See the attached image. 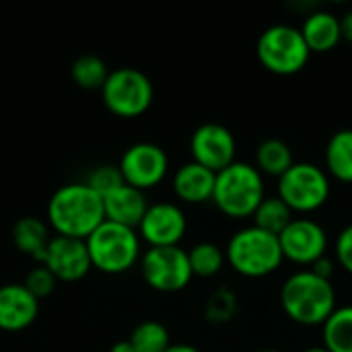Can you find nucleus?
I'll use <instances>...</instances> for the list:
<instances>
[{"mask_svg": "<svg viewBox=\"0 0 352 352\" xmlns=\"http://www.w3.org/2000/svg\"><path fill=\"white\" fill-rule=\"evenodd\" d=\"M87 184L103 198L107 196L109 192H113L116 188L124 186V177H122V171L120 167H113V165H101L97 169L91 171V175L87 177Z\"/></svg>", "mask_w": 352, "mask_h": 352, "instance_id": "28", "label": "nucleus"}, {"mask_svg": "<svg viewBox=\"0 0 352 352\" xmlns=\"http://www.w3.org/2000/svg\"><path fill=\"white\" fill-rule=\"evenodd\" d=\"M299 29H301V35H303V39H305L311 54L332 52L342 41L340 16H336L330 10H314V12H309Z\"/></svg>", "mask_w": 352, "mask_h": 352, "instance_id": "18", "label": "nucleus"}, {"mask_svg": "<svg viewBox=\"0 0 352 352\" xmlns=\"http://www.w3.org/2000/svg\"><path fill=\"white\" fill-rule=\"evenodd\" d=\"M295 165L291 146L280 138H266L256 148V167L262 175L280 177Z\"/></svg>", "mask_w": 352, "mask_h": 352, "instance_id": "21", "label": "nucleus"}, {"mask_svg": "<svg viewBox=\"0 0 352 352\" xmlns=\"http://www.w3.org/2000/svg\"><path fill=\"white\" fill-rule=\"evenodd\" d=\"M330 175L316 163L295 161V165L278 177L276 196L293 210L309 214L320 210L330 198Z\"/></svg>", "mask_w": 352, "mask_h": 352, "instance_id": "7", "label": "nucleus"}, {"mask_svg": "<svg viewBox=\"0 0 352 352\" xmlns=\"http://www.w3.org/2000/svg\"><path fill=\"white\" fill-rule=\"evenodd\" d=\"M190 266H192V274L200 276V278H210L214 274H219L223 270V266L227 264L225 258V250L212 241H200L196 243L190 252Z\"/></svg>", "mask_w": 352, "mask_h": 352, "instance_id": "24", "label": "nucleus"}, {"mask_svg": "<svg viewBox=\"0 0 352 352\" xmlns=\"http://www.w3.org/2000/svg\"><path fill=\"white\" fill-rule=\"evenodd\" d=\"M293 214L295 212L278 196H266L252 219H254V227L278 237L287 229V225L295 219Z\"/></svg>", "mask_w": 352, "mask_h": 352, "instance_id": "23", "label": "nucleus"}, {"mask_svg": "<svg viewBox=\"0 0 352 352\" xmlns=\"http://www.w3.org/2000/svg\"><path fill=\"white\" fill-rule=\"evenodd\" d=\"M103 221V198L87 182L58 188L47 202V223L56 235L87 239Z\"/></svg>", "mask_w": 352, "mask_h": 352, "instance_id": "1", "label": "nucleus"}, {"mask_svg": "<svg viewBox=\"0 0 352 352\" xmlns=\"http://www.w3.org/2000/svg\"><path fill=\"white\" fill-rule=\"evenodd\" d=\"M237 309H239V301L235 291L229 287H221L208 297L204 305V318L210 324H227L229 320L235 318Z\"/></svg>", "mask_w": 352, "mask_h": 352, "instance_id": "27", "label": "nucleus"}, {"mask_svg": "<svg viewBox=\"0 0 352 352\" xmlns=\"http://www.w3.org/2000/svg\"><path fill=\"white\" fill-rule=\"evenodd\" d=\"M326 173L340 184H352V128L338 130L330 136L326 151Z\"/></svg>", "mask_w": 352, "mask_h": 352, "instance_id": "20", "label": "nucleus"}, {"mask_svg": "<svg viewBox=\"0 0 352 352\" xmlns=\"http://www.w3.org/2000/svg\"><path fill=\"white\" fill-rule=\"evenodd\" d=\"M258 352H283V351H276V349H266V351H258Z\"/></svg>", "mask_w": 352, "mask_h": 352, "instance_id": "36", "label": "nucleus"}, {"mask_svg": "<svg viewBox=\"0 0 352 352\" xmlns=\"http://www.w3.org/2000/svg\"><path fill=\"white\" fill-rule=\"evenodd\" d=\"M340 31H342V39L352 43V10H346L340 16Z\"/></svg>", "mask_w": 352, "mask_h": 352, "instance_id": "32", "label": "nucleus"}, {"mask_svg": "<svg viewBox=\"0 0 352 352\" xmlns=\"http://www.w3.org/2000/svg\"><path fill=\"white\" fill-rule=\"evenodd\" d=\"M107 76L109 70L105 62L97 56H80L72 64V80L85 91H95V89L101 91Z\"/></svg>", "mask_w": 352, "mask_h": 352, "instance_id": "25", "label": "nucleus"}, {"mask_svg": "<svg viewBox=\"0 0 352 352\" xmlns=\"http://www.w3.org/2000/svg\"><path fill=\"white\" fill-rule=\"evenodd\" d=\"M12 241L19 252L31 256L37 264H43L45 250L52 241L47 225L37 217H23L12 227Z\"/></svg>", "mask_w": 352, "mask_h": 352, "instance_id": "19", "label": "nucleus"}, {"mask_svg": "<svg viewBox=\"0 0 352 352\" xmlns=\"http://www.w3.org/2000/svg\"><path fill=\"white\" fill-rule=\"evenodd\" d=\"M217 173L190 161L184 163L173 175V192L186 204H204L212 200Z\"/></svg>", "mask_w": 352, "mask_h": 352, "instance_id": "17", "label": "nucleus"}, {"mask_svg": "<svg viewBox=\"0 0 352 352\" xmlns=\"http://www.w3.org/2000/svg\"><path fill=\"white\" fill-rule=\"evenodd\" d=\"M128 340L136 352H167V349L171 346L169 332L159 322L138 324Z\"/></svg>", "mask_w": 352, "mask_h": 352, "instance_id": "26", "label": "nucleus"}, {"mask_svg": "<svg viewBox=\"0 0 352 352\" xmlns=\"http://www.w3.org/2000/svg\"><path fill=\"white\" fill-rule=\"evenodd\" d=\"M118 167L128 186L144 192L159 186L165 179L169 171V159L159 144L136 142L124 151Z\"/></svg>", "mask_w": 352, "mask_h": 352, "instance_id": "11", "label": "nucleus"}, {"mask_svg": "<svg viewBox=\"0 0 352 352\" xmlns=\"http://www.w3.org/2000/svg\"><path fill=\"white\" fill-rule=\"evenodd\" d=\"M109 352H136L134 351V346L130 344V340H120V342H116Z\"/></svg>", "mask_w": 352, "mask_h": 352, "instance_id": "33", "label": "nucleus"}, {"mask_svg": "<svg viewBox=\"0 0 352 352\" xmlns=\"http://www.w3.org/2000/svg\"><path fill=\"white\" fill-rule=\"evenodd\" d=\"M278 241H280L285 260H289L297 266L311 268L328 252L326 229L309 217L293 219L287 225V229L278 235Z\"/></svg>", "mask_w": 352, "mask_h": 352, "instance_id": "10", "label": "nucleus"}, {"mask_svg": "<svg viewBox=\"0 0 352 352\" xmlns=\"http://www.w3.org/2000/svg\"><path fill=\"white\" fill-rule=\"evenodd\" d=\"M85 241L93 268L105 274H122L140 258L138 231L111 221H103Z\"/></svg>", "mask_w": 352, "mask_h": 352, "instance_id": "5", "label": "nucleus"}, {"mask_svg": "<svg viewBox=\"0 0 352 352\" xmlns=\"http://www.w3.org/2000/svg\"><path fill=\"white\" fill-rule=\"evenodd\" d=\"M336 262L340 268H344L349 274H352V223L346 225L338 237H336Z\"/></svg>", "mask_w": 352, "mask_h": 352, "instance_id": "30", "label": "nucleus"}, {"mask_svg": "<svg viewBox=\"0 0 352 352\" xmlns=\"http://www.w3.org/2000/svg\"><path fill=\"white\" fill-rule=\"evenodd\" d=\"M43 266L56 276V280L76 283L85 278L93 268L87 241L74 237H62V235L52 237L45 250Z\"/></svg>", "mask_w": 352, "mask_h": 352, "instance_id": "14", "label": "nucleus"}, {"mask_svg": "<svg viewBox=\"0 0 352 352\" xmlns=\"http://www.w3.org/2000/svg\"><path fill=\"white\" fill-rule=\"evenodd\" d=\"M266 198L264 175L254 163L235 161L217 173L212 202L229 219H252Z\"/></svg>", "mask_w": 352, "mask_h": 352, "instance_id": "3", "label": "nucleus"}, {"mask_svg": "<svg viewBox=\"0 0 352 352\" xmlns=\"http://www.w3.org/2000/svg\"><path fill=\"white\" fill-rule=\"evenodd\" d=\"M280 307L287 318L299 326H324L338 307L336 289L332 280H326L305 268L291 274L280 287Z\"/></svg>", "mask_w": 352, "mask_h": 352, "instance_id": "2", "label": "nucleus"}, {"mask_svg": "<svg viewBox=\"0 0 352 352\" xmlns=\"http://www.w3.org/2000/svg\"><path fill=\"white\" fill-rule=\"evenodd\" d=\"M39 314V299H35L25 285L0 287V330H27Z\"/></svg>", "mask_w": 352, "mask_h": 352, "instance_id": "15", "label": "nucleus"}, {"mask_svg": "<svg viewBox=\"0 0 352 352\" xmlns=\"http://www.w3.org/2000/svg\"><path fill=\"white\" fill-rule=\"evenodd\" d=\"M148 202L142 190H136L128 184L116 188L107 196H103V210H105V221L138 229L142 217L148 210Z\"/></svg>", "mask_w": 352, "mask_h": 352, "instance_id": "16", "label": "nucleus"}, {"mask_svg": "<svg viewBox=\"0 0 352 352\" xmlns=\"http://www.w3.org/2000/svg\"><path fill=\"white\" fill-rule=\"evenodd\" d=\"M167 352H200L196 346H192V344H171Z\"/></svg>", "mask_w": 352, "mask_h": 352, "instance_id": "34", "label": "nucleus"}, {"mask_svg": "<svg viewBox=\"0 0 352 352\" xmlns=\"http://www.w3.org/2000/svg\"><path fill=\"white\" fill-rule=\"evenodd\" d=\"M309 270H314L318 276H322V278H326V280H332V274H334V262L328 258V256H324L322 260H318Z\"/></svg>", "mask_w": 352, "mask_h": 352, "instance_id": "31", "label": "nucleus"}, {"mask_svg": "<svg viewBox=\"0 0 352 352\" xmlns=\"http://www.w3.org/2000/svg\"><path fill=\"white\" fill-rule=\"evenodd\" d=\"M101 97H103L105 107L113 116L132 120V118L142 116L153 105L155 89H153L151 78L142 70L122 66L109 72L101 89Z\"/></svg>", "mask_w": 352, "mask_h": 352, "instance_id": "8", "label": "nucleus"}, {"mask_svg": "<svg viewBox=\"0 0 352 352\" xmlns=\"http://www.w3.org/2000/svg\"><path fill=\"white\" fill-rule=\"evenodd\" d=\"M303 352H330L328 349H324V346H311V349H305Z\"/></svg>", "mask_w": 352, "mask_h": 352, "instance_id": "35", "label": "nucleus"}, {"mask_svg": "<svg viewBox=\"0 0 352 352\" xmlns=\"http://www.w3.org/2000/svg\"><path fill=\"white\" fill-rule=\"evenodd\" d=\"M322 340L330 352H352V305L334 309L322 326Z\"/></svg>", "mask_w": 352, "mask_h": 352, "instance_id": "22", "label": "nucleus"}, {"mask_svg": "<svg viewBox=\"0 0 352 352\" xmlns=\"http://www.w3.org/2000/svg\"><path fill=\"white\" fill-rule=\"evenodd\" d=\"M188 231L186 212L173 202L151 204L138 225V235L151 248H173L179 245Z\"/></svg>", "mask_w": 352, "mask_h": 352, "instance_id": "13", "label": "nucleus"}, {"mask_svg": "<svg viewBox=\"0 0 352 352\" xmlns=\"http://www.w3.org/2000/svg\"><path fill=\"white\" fill-rule=\"evenodd\" d=\"M140 270L146 285L159 293H177L194 278L188 252L179 245L148 248L140 258Z\"/></svg>", "mask_w": 352, "mask_h": 352, "instance_id": "9", "label": "nucleus"}, {"mask_svg": "<svg viewBox=\"0 0 352 352\" xmlns=\"http://www.w3.org/2000/svg\"><path fill=\"white\" fill-rule=\"evenodd\" d=\"M256 54L260 64L278 76H291L301 72L309 62V47L299 27L293 25H270L258 37Z\"/></svg>", "mask_w": 352, "mask_h": 352, "instance_id": "6", "label": "nucleus"}, {"mask_svg": "<svg viewBox=\"0 0 352 352\" xmlns=\"http://www.w3.org/2000/svg\"><path fill=\"white\" fill-rule=\"evenodd\" d=\"M227 264L245 278H264L276 272L283 262V250L276 235L258 227L239 229L225 248Z\"/></svg>", "mask_w": 352, "mask_h": 352, "instance_id": "4", "label": "nucleus"}, {"mask_svg": "<svg viewBox=\"0 0 352 352\" xmlns=\"http://www.w3.org/2000/svg\"><path fill=\"white\" fill-rule=\"evenodd\" d=\"M56 283H58L56 276L43 264H37L33 270H29L23 285L35 299H43V297L52 295V291L56 289Z\"/></svg>", "mask_w": 352, "mask_h": 352, "instance_id": "29", "label": "nucleus"}, {"mask_svg": "<svg viewBox=\"0 0 352 352\" xmlns=\"http://www.w3.org/2000/svg\"><path fill=\"white\" fill-rule=\"evenodd\" d=\"M192 161L219 173L237 161V140L233 132L217 122L202 124L190 138Z\"/></svg>", "mask_w": 352, "mask_h": 352, "instance_id": "12", "label": "nucleus"}]
</instances>
